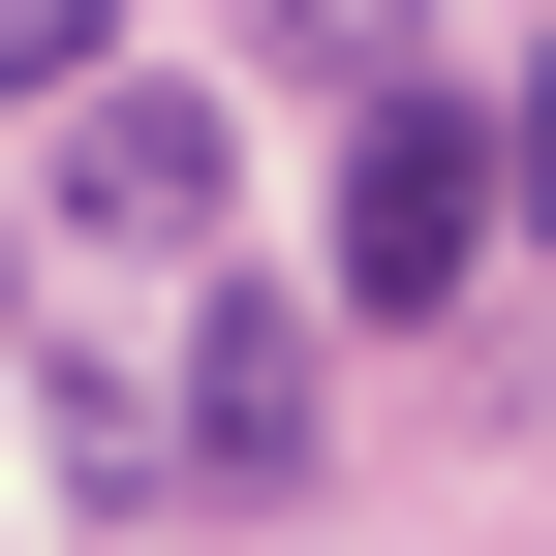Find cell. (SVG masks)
I'll use <instances>...</instances> for the list:
<instances>
[{
	"mask_svg": "<svg viewBox=\"0 0 556 556\" xmlns=\"http://www.w3.org/2000/svg\"><path fill=\"white\" fill-rule=\"evenodd\" d=\"M495 186H526V124H464V93H402V62H371V93H340V309H464V278H495Z\"/></svg>",
	"mask_w": 556,
	"mask_h": 556,
	"instance_id": "1",
	"label": "cell"
},
{
	"mask_svg": "<svg viewBox=\"0 0 556 556\" xmlns=\"http://www.w3.org/2000/svg\"><path fill=\"white\" fill-rule=\"evenodd\" d=\"M62 248H217V93H62Z\"/></svg>",
	"mask_w": 556,
	"mask_h": 556,
	"instance_id": "2",
	"label": "cell"
},
{
	"mask_svg": "<svg viewBox=\"0 0 556 556\" xmlns=\"http://www.w3.org/2000/svg\"><path fill=\"white\" fill-rule=\"evenodd\" d=\"M186 464H217V495L309 464V309H278V278H217V340H186Z\"/></svg>",
	"mask_w": 556,
	"mask_h": 556,
	"instance_id": "3",
	"label": "cell"
},
{
	"mask_svg": "<svg viewBox=\"0 0 556 556\" xmlns=\"http://www.w3.org/2000/svg\"><path fill=\"white\" fill-rule=\"evenodd\" d=\"M0 93H124V0H0Z\"/></svg>",
	"mask_w": 556,
	"mask_h": 556,
	"instance_id": "4",
	"label": "cell"
}]
</instances>
